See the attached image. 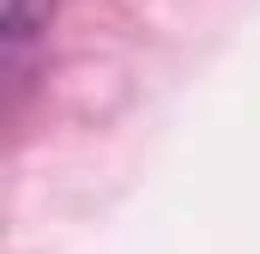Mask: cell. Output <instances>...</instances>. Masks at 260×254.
Masks as SVG:
<instances>
[{"instance_id": "cell-1", "label": "cell", "mask_w": 260, "mask_h": 254, "mask_svg": "<svg viewBox=\"0 0 260 254\" xmlns=\"http://www.w3.org/2000/svg\"><path fill=\"white\" fill-rule=\"evenodd\" d=\"M49 18H55V0H6V61L24 67V55L49 37Z\"/></svg>"}]
</instances>
